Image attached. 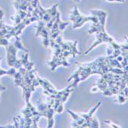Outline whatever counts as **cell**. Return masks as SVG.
<instances>
[{
  "instance_id": "obj_4",
  "label": "cell",
  "mask_w": 128,
  "mask_h": 128,
  "mask_svg": "<svg viewBox=\"0 0 128 128\" xmlns=\"http://www.w3.org/2000/svg\"><path fill=\"white\" fill-rule=\"evenodd\" d=\"M91 15L96 16L98 18V23L97 24H93L90 27V28L88 31L89 34H94L98 33L100 32H105V22H106V18H107V12L103 10H95L91 9L90 11Z\"/></svg>"
},
{
  "instance_id": "obj_10",
  "label": "cell",
  "mask_w": 128,
  "mask_h": 128,
  "mask_svg": "<svg viewBox=\"0 0 128 128\" xmlns=\"http://www.w3.org/2000/svg\"><path fill=\"white\" fill-rule=\"evenodd\" d=\"M67 112L68 114H70V115L72 116V118H73V122L72 124V126L73 127H78V128H80L81 125H82L84 122H85V120L81 117V116L79 114H76L73 111H72L71 110H68Z\"/></svg>"
},
{
  "instance_id": "obj_17",
  "label": "cell",
  "mask_w": 128,
  "mask_h": 128,
  "mask_svg": "<svg viewBox=\"0 0 128 128\" xmlns=\"http://www.w3.org/2000/svg\"><path fill=\"white\" fill-rule=\"evenodd\" d=\"M108 2H125V0H107Z\"/></svg>"
},
{
  "instance_id": "obj_1",
  "label": "cell",
  "mask_w": 128,
  "mask_h": 128,
  "mask_svg": "<svg viewBox=\"0 0 128 128\" xmlns=\"http://www.w3.org/2000/svg\"><path fill=\"white\" fill-rule=\"evenodd\" d=\"M78 64L80 65L78 69L67 80L68 82H70L72 80H73V82L71 84V86L74 90H77L78 84L80 81L86 80L89 76L92 74L103 75L109 72L114 73L115 74H127V71H126V70L111 67L109 63L108 55L107 57H100L94 61L89 63Z\"/></svg>"
},
{
  "instance_id": "obj_5",
  "label": "cell",
  "mask_w": 128,
  "mask_h": 128,
  "mask_svg": "<svg viewBox=\"0 0 128 128\" xmlns=\"http://www.w3.org/2000/svg\"><path fill=\"white\" fill-rule=\"evenodd\" d=\"M100 101H98L96 105L93 108L88 114H79L81 117H82L85 122L81 125L80 128L84 127H90V128H98L100 126L99 122L98 119L94 116V112L98 110V108L100 106Z\"/></svg>"
},
{
  "instance_id": "obj_16",
  "label": "cell",
  "mask_w": 128,
  "mask_h": 128,
  "mask_svg": "<svg viewBox=\"0 0 128 128\" xmlns=\"http://www.w3.org/2000/svg\"><path fill=\"white\" fill-rule=\"evenodd\" d=\"M107 52H108V55H111L113 54V52H114V49H113V48L111 47V46L109 45V47L108 48Z\"/></svg>"
},
{
  "instance_id": "obj_18",
  "label": "cell",
  "mask_w": 128,
  "mask_h": 128,
  "mask_svg": "<svg viewBox=\"0 0 128 128\" xmlns=\"http://www.w3.org/2000/svg\"><path fill=\"white\" fill-rule=\"evenodd\" d=\"M98 87L96 86V88H94L92 89V91H93V92H95V91L98 90Z\"/></svg>"
},
{
  "instance_id": "obj_11",
  "label": "cell",
  "mask_w": 128,
  "mask_h": 128,
  "mask_svg": "<svg viewBox=\"0 0 128 128\" xmlns=\"http://www.w3.org/2000/svg\"><path fill=\"white\" fill-rule=\"evenodd\" d=\"M1 59L2 58H0V62H1ZM16 72H17V70L13 67H11V68L8 70H4L0 68V77L2 75H10V76L13 77L15 75V74L16 73ZM6 90V87L0 83V94H1V92L4 91ZM0 102H1V98H0Z\"/></svg>"
},
{
  "instance_id": "obj_19",
  "label": "cell",
  "mask_w": 128,
  "mask_h": 128,
  "mask_svg": "<svg viewBox=\"0 0 128 128\" xmlns=\"http://www.w3.org/2000/svg\"><path fill=\"white\" fill-rule=\"evenodd\" d=\"M74 1H75L76 2H80L81 0H74Z\"/></svg>"
},
{
  "instance_id": "obj_7",
  "label": "cell",
  "mask_w": 128,
  "mask_h": 128,
  "mask_svg": "<svg viewBox=\"0 0 128 128\" xmlns=\"http://www.w3.org/2000/svg\"><path fill=\"white\" fill-rule=\"evenodd\" d=\"M114 42V40L108 34V33L105 32H98L96 33V40L95 42L93 43V44L90 46V47L84 53V54H88L90 51H92L95 47L101 43H108L109 45H110L113 42Z\"/></svg>"
},
{
  "instance_id": "obj_12",
  "label": "cell",
  "mask_w": 128,
  "mask_h": 128,
  "mask_svg": "<svg viewBox=\"0 0 128 128\" xmlns=\"http://www.w3.org/2000/svg\"><path fill=\"white\" fill-rule=\"evenodd\" d=\"M21 62H22V65H24V68L27 70V71H30V70H32L34 65V62H31L28 61V53H26L22 57Z\"/></svg>"
},
{
  "instance_id": "obj_15",
  "label": "cell",
  "mask_w": 128,
  "mask_h": 128,
  "mask_svg": "<svg viewBox=\"0 0 128 128\" xmlns=\"http://www.w3.org/2000/svg\"><path fill=\"white\" fill-rule=\"evenodd\" d=\"M104 123H106V124H109V125H110L112 127H114V128H119V127H120V126H117L116 124H113L112 122H110V121H109V120H104Z\"/></svg>"
},
{
  "instance_id": "obj_8",
  "label": "cell",
  "mask_w": 128,
  "mask_h": 128,
  "mask_svg": "<svg viewBox=\"0 0 128 128\" xmlns=\"http://www.w3.org/2000/svg\"><path fill=\"white\" fill-rule=\"evenodd\" d=\"M42 36L43 38V44L44 47H48L49 46V32L47 30L45 27V23L39 20L38 21V24L37 26V31L36 34V37Z\"/></svg>"
},
{
  "instance_id": "obj_14",
  "label": "cell",
  "mask_w": 128,
  "mask_h": 128,
  "mask_svg": "<svg viewBox=\"0 0 128 128\" xmlns=\"http://www.w3.org/2000/svg\"><path fill=\"white\" fill-rule=\"evenodd\" d=\"M69 24H70L69 22H62V20L60 19V21H59V22H58L59 30H60L61 32H62V31L65 28V27H66V26H68Z\"/></svg>"
},
{
  "instance_id": "obj_2",
  "label": "cell",
  "mask_w": 128,
  "mask_h": 128,
  "mask_svg": "<svg viewBox=\"0 0 128 128\" xmlns=\"http://www.w3.org/2000/svg\"><path fill=\"white\" fill-rule=\"evenodd\" d=\"M38 2H40L39 0H15L13 5L16 9V15L11 17V19L17 25L23 19L32 17V12L37 7Z\"/></svg>"
},
{
  "instance_id": "obj_6",
  "label": "cell",
  "mask_w": 128,
  "mask_h": 128,
  "mask_svg": "<svg viewBox=\"0 0 128 128\" xmlns=\"http://www.w3.org/2000/svg\"><path fill=\"white\" fill-rule=\"evenodd\" d=\"M6 52H7V62L8 64L10 67H13L16 70L19 69L21 67H22V64L21 62V59H17L16 58V53H17V48L15 47V45L8 43L7 45L5 46Z\"/></svg>"
},
{
  "instance_id": "obj_9",
  "label": "cell",
  "mask_w": 128,
  "mask_h": 128,
  "mask_svg": "<svg viewBox=\"0 0 128 128\" xmlns=\"http://www.w3.org/2000/svg\"><path fill=\"white\" fill-rule=\"evenodd\" d=\"M48 64L51 68L52 72H54L59 65H62L64 67H69V64L66 60V58H64V57H62V58H54V57H53L52 61L48 62Z\"/></svg>"
},
{
  "instance_id": "obj_3",
  "label": "cell",
  "mask_w": 128,
  "mask_h": 128,
  "mask_svg": "<svg viewBox=\"0 0 128 128\" xmlns=\"http://www.w3.org/2000/svg\"><path fill=\"white\" fill-rule=\"evenodd\" d=\"M69 19L72 23H73V28H78L82 26L84 23L88 22H93V24H97L98 23V18L96 16H84L81 15L78 7L75 6L74 7V9L72 11L70 12V16Z\"/></svg>"
},
{
  "instance_id": "obj_13",
  "label": "cell",
  "mask_w": 128,
  "mask_h": 128,
  "mask_svg": "<svg viewBox=\"0 0 128 128\" xmlns=\"http://www.w3.org/2000/svg\"><path fill=\"white\" fill-rule=\"evenodd\" d=\"M118 103H120V104H123V103H124L126 100V99H127V98H126L125 96H124V91L122 90V91H120V93H118Z\"/></svg>"
}]
</instances>
